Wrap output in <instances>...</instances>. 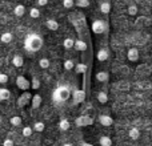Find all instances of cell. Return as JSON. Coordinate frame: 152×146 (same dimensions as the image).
Wrapping results in <instances>:
<instances>
[{
	"instance_id": "39",
	"label": "cell",
	"mask_w": 152,
	"mask_h": 146,
	"mask_svg": "<svg viewBox=\"0 0 152 146\" xmlns=\"http://www.w3.org/2000/svg\"><path fill=\"white\" fill-rule=\"evenodd\" d=\"M3 146H15V144H13V141L11 138H5L3 141Z\"/></svg>"
},
{
	"instance_id": "22",
	"label": "cell",
	"mask_w": 152,
	"mask_h": 146,
	"mask_svg": "<svg viewBox=\"0 0 152 146\" xmlns=\"http://www.w3.org/2000/svg\"><path fill=\"white\" fill-rule=\"evenodd\" d=\"M100 12L104 13V15H108V13L111 12V3L110 1L100 3Z\"/></svg>"
},
{
	"instance_id": "33",
	"label": "cell",
	"mask_w": 152,
	"mask_h": 146,
	"mask_svg": "<svg viewBox=\"0 0 152 146\" xmlns=\"http://www.w3.org/2000/svg\"><path fill=\"white\" fill-rule=\"evenodd\" d=\"M29 16H31L32 19H39L40 17V11L37 7H32L31 9H29Z\"/></svg>"
},
{
	"instance_id": "20",
	"label": "cell",
	"mask_w": 152,
	"mask_h": 146,
	"mask_svg": "<svg viewBox=\"0 0 152 146\" xmlns=\"http://www.w3.org/2000/svg\"><path fill=\"white\" fill-rule=\"evenodd\" d=\"M13 39V35L11 33V32H4V33H1V36H0V41L3 43V44H10L11 41H12Z\"/></svg>"
},
{
	"instance_id": "34",
	"label": "cell",
	"mask_w": 152,
	"mask_h": 146,
	"mask_svg": "<svg viewBox=\"0 0 152 146\" xmlns=\"http://www.w3.org/2000/svg\"><path fill=\"white\" fill-rule=\"evenodd\" d=\"M32 133H34V129H32L31 126H24V128H23V132H21L23 137H26V138L31 137V136H32Z\"/></svg>"
},
{
	"instance_id": "9",
	"label": "cell",
	"mask_w": 152,
	"mask_h": 146,
	"mask_svg": "<svg viewBox=\"0 0 152 146\" xmlns=\"http://www.w3.org/2000/svg\"><path fill=\"white\" fill-rule=\"evenodd\" d=\"M139 49H137L136 47H131L127 49V59H128L131 63H136L137 60H139Z\"/></svg>"
},
{
	"instance_id": "14",
	"label": "cell",
	"mask_w": 152,
	"mask_h": 146,
	"mask_svg": "<svg viewBox=\"0 0 152 146\" xmlns=\"http://www.w3.org/2000/svg\"><path fill=\"white\" fill-rule=\"evenodd\" d=\"M74 48L76 51H79V52H86L87 51V43L84 41L83 39H76Z\"/></svg>"
},
{
	"instance_id": "11",
	"label": "cell",
	"mask_w": 152,
	"mask_h": 146,
	"mask_svg": "<svg viewBox=\"0 0 152 146\" xmlns=\"http://www.w3.org/2000/svg\"><path fill=\"white\" fill-rule=\"evenodd\" d=\"M99 124L102 126H105V128H110L113 124V118L108 114H100L99 116Z\"/></svg>"
},
{
	"instance_id": "15",
	"label": "cell",
	"mask_w": 152,
	"mask_h": 146,
	"mask_svg": "<svg viewBox=\"0 0 152 146\" xmlns=\"http://www.w3.org/2000/svg\"><path fill=\"white\" fill-rule=\"evenodd\" d=\"M13 15H15L16 17H23V16L26 15V7H24L23 4L15 5V8H13Z\"/></svg>"
},
{
	"instance_id": "42",
	"label": "cell",
	"mask_w": 152,
	"mask_h": 146,
	"mask_svg": "<svg viewBox=\"0 0 152 146\" xmlns=\"http://www.w3.org/2000/svg\"><path fill=\"white\" fill-rule=\"evenodd\" d=\"M63 146H74V144H71V142H67V144H64Z\"/></svg>"
},
{
	"instance_id": "38",
	"label": "cell",
	"mask_w": 152,
	"mask_h": 146,
	"mask_svg": "<svg viewBox=\"0 0 152 146\" xmlns=\"http://www.w3.org/2000/svg\"><path fill=\"white\" fill-rule=\"evenodd\" d=\"M8 82V76L5 73H0V84L1 85H5Z\"/></svg>"
},
{
	"instance_id": "19",
	"label": "cell",
	"mask_w": 152,
	"mask_h": 146,
	"mask_svg": "<svg viewBox=\"0 0 152 146\" xmlns=\"http://www.w3.org/2000/svg\"><path fill=\"white\" fill-rule=\"evenodd\" d=\"M128 137H129L131 139H134V141H136V139L140 138V130H139L137 128H135V126H134V128H131V129L128 130Z\"/></svg>"
},
{
	"instance_id": "26",
	"label": "cell",
	"mask_w": 152,
	"mask_h": 146,
	"mask_svg": "<svg viewBox=\"0 0 152 146\" xmlns=\"http://www.w3.org/2000/svg\"><path fill=\"white\" fill-rule=\"evenodd\" d=\"M99 145L100 146H112V139L108 136H102L99 138Z\"/></svg>"
},
{
	"instance_id": "17",
	"label": "cell",
	"mask_w": 152,
	"mask_h": 146,
	"mask_svg": "<svg viewBox=\"0 0 152 146\" xmlns=\"http://www.w3.org/2000/svg\"><path fill=\"white\" fill-rule=\"evenodd\" d=\"M96 98H97V102H100L102 105L107 104V102H108V93H107V92H104V90L97 92Z\"/></svg>"
},
{
	"instance_id": "35",
	"label": "cell",
	"mask_w": 152,
	"mask_h": 146,
	"mask_svg": "<svg viewBox=\"0 0 152 146\" xmlns=\"http://www.w3.org/2000/svg\"><path fill=\"white\" fill-rule=\"evenodd\" d=\"M76 7H80V8H88L89 7V0H76L75 1Z\"/></svg>"
},
{
	"instance_id": "7",
	"label": "cell",
	"mask_w": 152,
	"mask_h": 146,
	"mask_svg": "<svg viewBox=\"0 0 152 146\" xmlns=\"http://www.w3.org/2000/svg\"><path fill=\"white\" fill-rule=\"evenodd\" d=\"M72 100H74V105H79L86 100V90L84 89H76L72 92Z\"/></svg>"
},
{
	"instance_id": "37",
	"label": "cell",
	"mask_w": 152,
	"mask_h": 146,
	"mask_svg": "<svg viewBox=\"0 0 152 146\" xmlns=\"http://www.w3.org/2000/svg\"><path fill=\"white\" fill-rule=\"evenodd\" d=\"M63 7L66 9H71L72 7H75V0H63Z\"/></svg>"
},
{
	"instance_id": "16",
	"label": "cell",
	"mask_w": 152,
	"mask_h": 146,
	"mask_svg": "<svg viewBox=\"0 0 152 146\" xmlns=\"http://www.w3.org/2000/svg\"><path fill=\"white\" fill-rule=\"evenodd\" d=\"M11 63H12V65L15 66V68H20L24 64V59H23V56H20V55H15L12 57V60H11Z\"/></svg>"
},
{
	"instance_id": "24",
	"label": "cell",
	"mask_w": 152,
	"mask_h": 146,
	"mask_svg": "<svg viewBox=\"0 0 152 146\" xmlns=\"http://www.w3.org/2000/svg\"><path fill=\"white\" fill-rule=\"evenodd\" d=\"M75 69H76V73L86 76L87 69H88V68H87V64H84V63H79V64H76V65H75Z\"/></svg>"
},
{
	"instance_id": "44",
	"label": "cell",
	"mask_w": 152,
	"mask_h": 146,
	"mask_svg": "<svg viewBox=\"0 0 152 146\" xmlns=\"http://www.w3.org/2000/svg\"><path fill=\"white\" fill-rule=\"evenodd\" d=\"M0 17H1V15H0Z\"/></svg>"
},
{
	"instance_id": "8",
	"label": "cell",
	"mask_w": 152,
	"mask_h": 146,
	"mask_svg": "<svg viewBox=\"0 0 152 146\" xmlns=\"http://www.w3.org/2000/svg\"><path fill=\"white\" fill-rule=\"evenodd\" d=\"M151 24H152V19L147 17V16H140V17H136V20H135V27H136V28L150 27Z\"/></svg>"
},
{
	"instance_id": "1",
	"label": "cell",
	"mask_w": 152,
	"mask_h": 146,
	"mask_svg": "<svg viewBox=\"0 0 152 146\" xmlns=\"http://www.w3.org/2000/svg\"><path fill=\"white\" fill-rule=\"evenodd\" d=\"M44 45V40L37 33H28L24 39V48L28 52H39Z\"/></svg>"
},
{
	"instance_id": "32",
	"label": "cell",
	"mask_w": 152,
	"mask_h": 146,
	"mask_svg": "<svg viewBox=\"0 0 152 146\" xmlns=\"http://www.w3.org/2000/svg\"><path fill=\"white\" fill-rule=\"evenodd\" d=\"M137 5L136 4H129L128 8H127V13H128L129 16H136L137 15Z\"/></svg>"
},
{
	"instance_id": "3",
	"label": "cell",
	"mask_w": 152,
	"mask_h": 146,
	"mask_svg": "<svg viewBox=\"0 0 152 146\" xmlns=\"http://www.w3.org/2000/svg\"><path fill=\"white\" fill-rule=\"evenodd\" d=\"M91 29L94 33L96 35H103V33H107L108 29H110V25L105 20H102V19H97V20H94L92 21V25H91Z\"/></svg>"
},
{
	"instance_id": "18",
	"label": "cell",
	"mask_w": 152,
	"mask_h": 146,
	"mask_svg": "<svg viewBox=\"0 0 152 146\" xmlns=\"http://www.w3.org/2000/svg\"><path fill=\"white\" fill-rule=\"evenodd\" d=\"M45 27H47L50 31H58L59 29V23L55 20V19H48L45 21Z\"/></svg>"
},
{
	"instance_id": "41",
	"label": "cell",
	"mask_w": 152,
	"mask_h": 146,
	"mask_svg": "<svg viewBox=\"0 0 152 146\" xmlns=\"http://www.w3.org/2000/svg\"><path fill=\"white\" fill-rule=\"evenodd\" d=\"M77 146H94L92 144H89V142H86V141H81V142H79V145Z\"/></svg>"
},
{
	"instance_id": "2",
	"label": "cell",
	"mask_w": 152,
	"mask_h": 146,
	"mask_svg": "<svg viewBox=\"0 0 152 146\" xmlns=\"http://www.w3.org/2000/svg\"><path fill=\"white\" fill-rule=\"evenodd\" d=\"M71 96H72V90L69 85H59L52 92V100L56 104H64V102L68 101Z\"/></svg>"
},
{
	"instance_id": "29",
	"label": "cell",
	"mask_w": 152,
	"mask_h": 146,
	"mask_svg": "<svg viewBox=\"0 0 152 146\" xmlns=\"http://www.w3.org/2000/svg\"><path fill=\"white\" fill-rule=\"evenodd\" d=\"M32 129H34L36 133H43L45 129V125H44V122H42V121H36V122L34 124V128Z\"/></svg>"
},
{
	"instance_id": "13",
	"label": "cell",
	"mask_w": 152,
	"mask_h": 146,
	"mask_svg": "<svg viewBox=\"0 0 152 146\" xmlns=\"http://www.w3.org/2000/svg\"><path fill=\"white\" fill-rule=\"evenodd\" d=\"M40 105H42V96L40 94H34L31 100V109L32 110L39 109Z\"/></svg>"
},
{
	"instance_id": "25",
	"label": "cell",
	"mask_w": 152,
	"mask_h": 146,
	"mask_svg": "<svg viewBox=\"0 0 152 146\" xmlns=\"http://www.w3.org/2000/svg\"><path fill=\"white\" fill-rule=\"evenodd\" d=\"M69 128H71V124H69V121H68V120L63 118V120L59 121V129H60L61 132H67Z\"/></svg>"
},
{
	"instance_id": "5",
	"label": "cell",
	"mask_w": 152,
	"mask_h": 146,
	"mask_svg": "<svg viewBox=\"0 0 152 146\" xmlns=\"http://www.w3.org/2000/svg\"><path fill=\"white\" fill-rule=\"evenodd\" d=\"M16 86H18L20 90L27 92L29 88H31V81H29L26 76L19 74L18 77H16Z\"/></svg>"
},
{
	"instance_id": "10",
	"label": "cell",
	"mask_w": 152,
	"mask_h": 146,
	"mask_svg": "<svg viewBox=\"0 0 152 146\" xmlns=\"http://www.w3.org/2000/svg\"><path fill=\"white\" fill-rule=\"evenodd\" d=\"M108 57H110V51H108L107 48H100V49L96 52V60L100 61V63L107 61Z\"/></svg>"
},
{
	"instance_id": "21",
	"label": "cell",
	"mask_w": 152,
	"mask_h": 146,
	"mask_svg": "<svg viewBox=\"0 0 152 146\" xmlns=\"http://www.w3.org/2000/svg\"><path fill=\"white\" fill-rule=\"evenodd\" d=\"M11 98V92L7 88H0V101H7Z\"/></svg>"
},
{
	"instance_id": "40",
	"label": "cell",
	"mask_w": 152,
	"mask_h": 146,
	"mask_svg": "<svg viewBox=\"0 0 152 146\" xmlns=\"http://www.w3.org/2000/svg\"><path fill=\"white\" fill-rule=\"evenodd\" d=\"M36 4H37V7H45L48 4V0H37Z\"/></svg>"
},
{
	"instance_id": "23",
	"label": "cell",
	"mask_w": 152,
	"mask_h": 146,
	"mask_svg": "<svg viewBox=\"0 0 152 146\" xmlns=\"http://www.w3.org/2000/svg\"><path fill=\"white\" fill-rule=\"evenodd\" d=\"M10 124L12 126H15V128H19V126L23 124V120H21L20 116H12V117L10 118Z\"/></svg>"
},
{
	"instance_id": "31",
	"label": "cell",
	"mask_w": 152,
	"mask_h": 146,
	"mask_svg": "<svg viewBox=\"0 0 152 146\" xmlns=\"http://www.w3.org/2000/svg\"><path fill=\"white\" fill-rule=\"evenodd\" d=\"M40 80H39V77H36V76H34L32 77V80H31V88L34 89V90H39L40 89Z\"/></svg>"
},
{
	"instance_id": "43",
	"label": "cell",
	"mask_w": 152,
	"mask_h": 146,
	"mask_svg": "<svg viewBox=\"0 0 152 146\" xmlns=\"http://www.w3.org/2000/svg\"><path fill=\"white\" fill-rule=\"evenodd\" d=\"M151 136H152V128H151Z\"/></svg>"
},
{
	"instance_id": "36",
	"label": "cell",
	"mask_w": 152,
	"mask_h": 146,
	"mask_svg": "<svg viewBox=\"0 0 152 146\" xmlns=\"http://www.w3.org/2000/svg\"><path fill=\"white\" fill-rule=\"evenodd\" d=\"M129 84L128 82H126V81H120V82L118 84V88H119V90L120 92H126V90H128L129 89Z\"/></svg>"
},
{
	"instance_id": "6",
	"label": "cell",
	"mask_w": 152,
	"mask_h": 146,
	"mask_svg": "<svg viewBox=\"0 0 152 146\" xmlns=\"http://www.w3.org/2000/svg\"><path fill=\"white\" fill-rule=\"evenodd\" d=\"M32 96H34V94L29 93V92H23V93L19 96V98H18V106L19 108H24V106H27L28 104H31Z\"/></svg>"
},
{
	"instance_id": "12",
	"label": "cell",
	"mask_w": 152,
	"mask_h": 146,
	"mask_svg": "<svg viewBox=\"0 0 152 146\" xmlns=\"http://www.w3.org/2000/svg\"><path fill=\"white\" fill-rule=\"evenodd\" d=\"M95 80L97 81V82H108V80H110V73L107 71H99L95 73Z\"/></svg>"
},
{
	"instance_id": "27",
	"label": "cell",
	"mask_w": 152,
	"mask_h": 146,
	"mask_svg": "<svg viewBox=\"0 0 152 146\" xmlns=\"http://www.w3.org/2000/svg\"><path fill=\"white\" fill-rule=\"evenodd\" d=\"M75 45V39H72V37H67V39L63 40V47L64 49H72Z\"/></svg>"
},
{
	"instance_id": "28",
	"label": "cell",
	"mask_w": 152,
	"mask_h": 146,
	"mask_svg": "<svg viewBox=\"0 0 152 146\" xmlns=\"http://www.w3.org/2000/svg\"><path fill=\"white\" fill-rule=\"evenodd\" d=\"M63 68H64V71H72V69H75L74 60H71V59H67V60H64L63 61Z\"/></svg>"
},
{
	"instance_id": "30",
	"label": "cell",
	"mask_w": 152,
	"mask_h": 146,
	"mask_svg": "<svg viewBox=\"0 0 152 146\" xmlns=\"http://www.w3.org/2000/svg\"><path fill=\"white\" fill-rule=\"evenodd\" d=\"M50 65H51L50 59H47V57H42V59L39 60V66H40L42 69H44V71H45V69L50 68Z\"/></svg>"
},
{
	"instance_id": "4",
	"label": "cell",
	"mask_w": 152,
	"mask_h": 146,
	"mask_svg": "<svg viewBox=\"0 0 152 146\" xmlns=\"http://www.w3.org/2000/svg\"><path fill=\"white\" fill-rule=\"evenodd\" d=\"M94 124V118L88 114H81L75 120V125L77 128H86V126H91Z\"/></svg>"
}]
</instances>
